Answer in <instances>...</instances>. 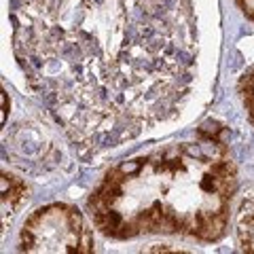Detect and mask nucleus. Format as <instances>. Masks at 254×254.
<instances>
[{
	"label": "nucleus",
	"instance_id": "obj_1",
	"mask_svg": "<svg viewBox=\"0 0 254 254\" xmlns=\"http://www.w3.org/2000/svg\"><path fill=\"white\" fill-rule=\"evenodd\" d=\"M11 21L30 87L81 148L121 146L190 98L195 0H13Z\"/></svg>",
	"mask_w": 254,
	"mask_h": 254
},
{
	"label": "nucleus",
	"instance_id": "obj_2",
	"mask_svg": "<svg viewBox=\"0 0 254 254\" xmlns=\"http://www.w3.org/2000/svg\"><path fill=\"white\" fill-rule=\"evenodd\" d=\"M199 138L110 170L87 201L93 225L110 240L161 233L218 242L229 227L237 176L218 136Z\"/></svg>",
	"mask_w": 254,
	"mask_h": 254
},
{
	"label": "nucleus",
	"instance_id": "obj_3",
	"mask_svg": "<svg viewBox=\"0 0 254 254\" xmlns=\"http://www.w3.org/2000/svg\"><path fill=\"white\" fill-rule=\"evenodd\" d=\"M19 244L26 252H93V237L83 214L66 203L36 210L23 225Z\"/></svg>",
	"mask_w": 254,
	"mask_h": 254
},
{
	"label": "nucleus",
	"instance_id": "obj_4",
	"mask_svg": "<svg viewBox=\"0 0 254 254\" xmlns=\"http://www.w3.org/2000/svg\"><path fill=\"white\" fill-rule=\"evenodd\" d=\"M28 201V187L26 182L11 174H2V222L4 227L11 218L21 210V205Z\"/></svg>",
	"mask_w": 254,
	"mask_h": 254
},
{
	"label": "nucleus",
	"instance_id": "obj_5",
	"mask_svg": "<svg viewBox=\"0 0 254 254\" xmlns=\"http://www.w3.org/2000/svg\"><path fill=\"white\" fill-rule=\"evenodd\" d=\"M237 240L244 252H254V193L244 195L237 210Z\"/></svg>",
	"mask_w": 254,
	"mask_h": 254
},
{
	"label": "nucleus",
	"instance_id": "obj_6",
	"mask_svg": "<svg viewBox=\"0 0 254 254\" xmlns=\"http://www.w3.org/2000/svg\"><path fill=\"white\" fill-rule=\"evenodd\" d=\"M237 4L246 13V17H250L254 21V0H237Z\"/></svg>",
	"mask_w": 254,
	"mask_h": 254
},
{
	"label": "nucleus",
	"instance_id": "obj_7",
	"mask_svg": "<svg viewBox=\"0 0 254 254\" xmlns=\"http://www.w3.org/2000/svg\"><path fill=\"white\" fill-rule=\"evenodd\" d=\"M246 108H248V113H250V119L254 121V95H252V98H248V100H246Z\"/></svg>",
	"mask_w": 254,
	"mask_h": 254
},
{
	"label": "nucleus",
	"instance_id": "obj_8",
	"mask_svg": "<svg viewBox=\"0 0 254 254\" xmlns=\"http://www.w3.org/2000/svg\"><path fill=\"white\" fill-rule=\"evenodd\" d=\"M2 102H4V108H6V93H2ZM4 119H6V110L2 113V121H4Z\"/></svg>",
	"mask_w": 254,
	"mask_h": 254
}]
</instances>
